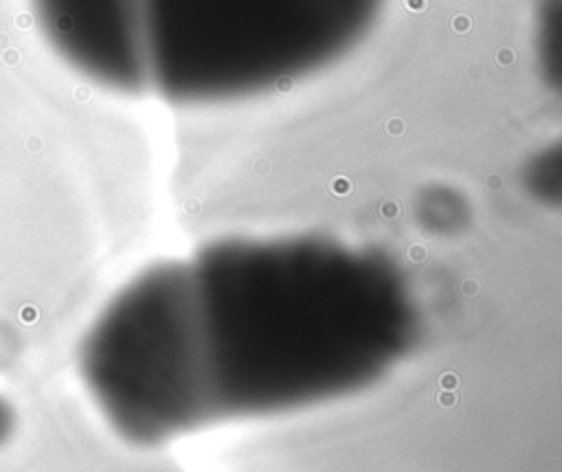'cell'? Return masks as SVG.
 <instances>
[{"instance_id":"277c9868","label":"cell","mask_w":562,"mask_h":472,"mask_svg":"<svg viewBox=\"0 0 562 472\" xmlns=\"http://www.w3.org/2000/svg\"><path fill=\"white\" fill-rule=\"evenodd\" d=\"M9 419H11V415H9V407H7V402H4L2 398H0V437L7 433V428H9Z\"/></svg>"},{"instance_id":"6da1fadb","label":"cell","mask_w":562,"mask_h":472,"mask_svg":"<svg viewBox=\"0 0 562 472\" xmlns=\"http://www.w3.org/2000/svg\"><path fill=\"white\" fill-rule=\"evenodd\" d=\"M415 334L411 288L385 253L325 235L229 237L123 288L79 367L106 417L149 437L347 398Z\"/></svg>"},{"instance_id":"3957f363","label":"cell","mask_w":562,"mask_h":472,"mask_svg":"<svg viewBox=\"0 0 562 472\" xmlns=\"http://www.w3.org/2000/svg\"><path fill=\"white\" fill-rule=\"evenodd\" d=\"M31 11L70 70L103 90L134 97L121 0H31Z\"/></svg>"},{"instance_id":"7a4b0ae2","label":"cell","mask_w":562,"mask_h":472,"mask_svg":"<svg viewBox=\"0 0 562 472\" xmlns=\"http://www.w3.org/2000/svg\"><path fill=\"white\" fill-rule=\"evenodd\" d=\"M386 0H121L136 97L224 106L325 73L367 40Z\"/></svg>"}]
</instances>
